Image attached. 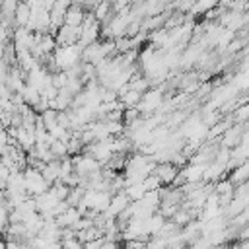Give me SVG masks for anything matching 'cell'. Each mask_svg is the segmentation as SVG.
<instances>
[{"instance_id": "11", "label": "cell", "mask_w": 249, "mask_h": 249, "mask_svg": "<svg viewBox=\"0 0 249 249\" xmlns=\"http://www.w3.org/2000/svg\"><path fill=\"white\" fill-rule=\"evenodd\" d=\"M31 16H33V12H31L29 4L27 2H19L18 4V10H16V16H14L16 27H27L29 21H31Z\"/></svg>"}, {"instance_id": "8", "label": "cell", "mask_w": 249, "mask_h": 249, "mask_svg": "<svg viewBox=\"0 0 249 249\" xmlns=\"http://www.w3.org/2000/svg\"><path fill=\"white\" fill-rule=\"evenodd\" d=\"M84 216H82V212L76 208V206H70L64 214H60L58 218H56V224L62 228V230H72L80 220H82Z\"/></svg>"}, {"instance_id": "17", "label": "cell", "mask_w": 249, "mask_h": 249, "mask_svg": "<svg viewBox=\"0 0 249 249\" xmlns=\"http://www.w3.org/2000/svg\"><path fill=\"white\" fill-rule=\"evenodd\" d=\"M187 249H212V243H210L208 237H198L193 243H189Z\"/></svg>"}, {"instance_id": "3", "label": "cell", "mask_w": 249, "mask_h": 249, "mask_svg": "<svg viewBox=\"0 0 249 249\" xmlns=\"http://www.w3.org/2000/svg\"><path fill=\"white\" fill-rule=\"evenodd\" d=\"M72 161H74V171L82 179H89V177H93V175L103 171V165L89 154H80V156L72 158Z\"/></svg>"}, {"instance_id": "7", "label": "cell", "mask_w": 249, "mask_h": 249, "mask_svg": "<svg viewBox=\"0 0 249 249\" xmlns=\"http://www.w3.org/2000/svg\"><path fill=\"white\" fill-rule=\"evenodd\" d=\"M86 16H88V12L84 10V6L80 2L78 4L72 2V6L66 12V25H70V27H82L84 21H86Z\"/></svg>"}, {"instance_id": "4", "label": "cell", "mask_w": 249, "mask_h": 249, "mask_svg": "<svg viewBox=\"0 0 249 249\" xmlns=\"http://www.w3.org/2000/svg\"><path fill=\"white\" fill-rule=\"evenodd\" d=\"M179 171H181V169H179L177 165H173L171 161H163V163H158V165H156L154 175L161 181L163 187H173L175 179L179 177Z\"/></svg>"}, {"instance_id": "16", "label": "cell", "mask_w": 249, "mask_h": 249, "mask_svg": "<svg viewBox=\"0 0 249 249\" xmlns=\"http://www.w3.org/2000/svg\"><path fill=\"white\" fill-rule=\"evenodd\" d=\"M144 187H146V191L150 193V191H160L163 185H161V181L152 173L150 177H146V179H144Z\"/></svg>"}, {"instance_id": "13", "label": "cell", "mask_w": 249, "mask_h": 249, "mask_svg": "<svg viewBox=\"0 0 249 249\" xmlns=\"http://www.w3.org/2000/svg\"><path fill=\"white\" fill-rule=\"evenodd\" d=\"M165 224H167V220H165L160 212H156L152 218H148V230H150V235H152V237H158V233L163 230Z\"/></svg>"}, {"instance_id": "12", "label": "cell", "mask_w": 249, "mask_h": 249, "mask_svg": "<svg viewBox=\"0 0 249 249\" xmlns=\"http://www.w3.org/2000/svg\"><path fill=\"white\" fill-rule=\"evenodd\" d=\"M146 187H144V183H134V185H128V187H124V195L130 198V202H138V200H142L144 196H146Z\"/></svg>"}, {"instance_id": "1", "label": "cell", "mask_w": 249, "mask_h": 249, "mask_svg": "<svg viewBox=\"0 0 249 249\" xmlns=\"http://www.w3.org/2000/svg\"><path fill=\"white\" fill-rule=\"evenodd\" d=\"M163 103H165V89L160 86V88L148 89V91L142 95V101H140V105H138L136 109H138V113H140L144 119H148V117L156 115V113L163 107Z\"/></svg>"}, {"instance_id": "2", "label": "cell", "mask_w": 249, "mask_h": 249, "mask_svg": "<svg viewBox=\"0 0 249 249\" xmlns=\"http://www.w3.org/2000/svg\"><path fill=\"white\" fill-rule=\"evenodd\" d=\"M23 179H25V191H27V195L33 196V198L41 196L43 193H47V191L51 189V185H49V181L45 179V175H43L41 169L27 167V169L23 171Z\"/></svg>"}, {"instance_id": "10", "label": "cell", "mask_w": 249, "mask_h": 249, "mask_svg": "<svg viewBox=\"0 0 249 249\" xmlns=\"http://www.w3.org/2000/svg\"><path fill=\"white\" fill-rule=\"evenodd\" d=\"M19 95H21V101L27 105V107H31V109H37L39 105H41V91L39 89H35V88H31V86H27L25 84V88L19 91Z\"/></svg>"}, {"instance_id": "9", "label": "cell", "mask_w": 249, "mask_h": 249, "mask_svg": "<svg viewBox=\"0 0 249 249\" xmlns=\"http://www.w3.org/2000/svg\"><path fill=\"white\" fill-rule=\"evenodd\" d=\"M119 101L124 105V109H136L142 101V93H138V91H134L126 86L124 89L119 91Z\"/></svg>"}, {"instance_id": "15", "label": "cell", "mask_w": 249, "mask_h": 249, "mask_svg": "<svg viewBox=\"0 0 249 249\" xmlns=\"http://www.w3.org/2000/svg\"><path fill=\"white\" fill-rule=\"evenodd\" d=\"M51 82H53V86H54L56 89H64V88L68 86L70 78H68L66 72H54V74H51Z\"/></svg>"}, {"instance_id": "6", "label": "cell", "mask_w": 249, "mask_h": 249, "mask_svg": "<svg viewBox=\"0 0 249 249\" xmlns=\"http://www.w3.org/2000/svg\"><path fill=\"white\" fill-rule=\"evenodd\" d=\"M204 171H206V165H200V163H187L183 169H181V175L185 179V185L187 183H204Z\"/></svg>"}, {"instance_id": "14", "label": "cell", "mask_w": 249, "mask_h": 249, "mask_svg": "<svg viewBox=\"0 0 249 249\" xmlns=\"http://www.w3.org/2000/svg\"><path fill=\"white\" fill-rule=\"evenodd\" d=\"M218 8V4L216 2H212V0H202V2H195V6H193V10H191V18L193 16H206L208 12H212V10H216Z\"/></svg>"}, {"instance_id": "5", "label": "cell", "mask_w": 249, "mask_h": 249, "mask_svg": "<svg viewBox=\"0 0 249 249\" xmlns=\"http://www.w3.org/2000/svg\"><path fill=\"white\" fill-rule=\"evenodd\" d=\"M128 206H130V198L124 195V191L123 193H115L113 198H111V204H109V208L105 212V216L111 218V220H117Z\"/></svg>"}]
</instances>
